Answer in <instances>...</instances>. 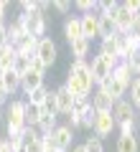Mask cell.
<instances>
[{
  "label": "cell",
  "instance_id": "6da1fadb",
  "mask_svg": "<svg viewBox=\"0 0 140 152\" xmlns=\"http://www.w3.org/2000/svg\"><path fill=\"white\" fill-rule=\"evenodd\" d=\"M66 91L74 96L76 104L89 102V94L94 91V81H92V71H89V61L87 58H71L69 71H66V81H64Z\"/></svg>",
  "mask_w": 140,
  "mask_h": 152
},
{
  "label": "cell",
  "instance_id": "7a4b0ae2",
  "mask_svg": "<svg viewBox=\"0 0 140 152\" xmlns=\"http://www.w3.org/2000/svg\"><path fill=\"white\" fill-rule=\"evenodd\" d=\"M3 119H5L8 137H21L23 129H26V99H10Z\"/></svg>",
  "mask_w": 140,
  "mask_h": 152
},
{
  "label": "cell",
  "instance_id": "3957f363",
  "mask_svg": "<svg viewBox=\"0 0 140 152\" xmlns=\"http://www.w3.org/2000/svg\"><path fill=\"white\" fill-rule=\"evenodd\" d=\"M36 58L41 61L43 66H46V71L51 69V66L56 64V58H59V46H56V41L51 36H43L41 41H38V48H36Z\"/></svg>",
  "mask_w": 140,
  "mask_h": 152
},
{
  "label": "cell",
  "instance_id": "277c9868",
  "mask_svg": "<svg viewBox=\"0 0 140 152\" xmlns=\"http://www.w3.org/2000/svg\"><path fill=\"white\" fill-rule=\"evenodd\" d=\"M115 129H117V124H115V117L112 112H97L94 114V124H92V134L99 137V140H107V137L115 134Z\"/></svg>",
  "mask_w": 140,
  "mask_h": 152
},
{
  "label": "cell",
  "instance_id": "5b68a950",
  "mask_svg": "<svg viewBox=\"0 0 140 152\" xmlns=\"http://www.w3.org/2000/svg\"><path fill=\"white\" fill-rule=\"evenodd\" d=\"M26 31L31 33L33 38H43L46 31H49V15H43L41 10H33L26 15Z\"/></svg>",
  "mask_w": 140,
  "mask_h": 152
},
{
  "label": "cell",
  "instance_id": "8992f818",
  "mask_svg": "<svg viewBox=\"0 0 140 152\" xmlns=\"http://www.w3.org/2000/svg\"><path fill=\"white\" fill-rule=\"evenodd\" d=\"M115 46H117V58L120 61H127L138 51V41L130 33H115Z\"/></svg>",
  "mask_w": 140,
  "mask_h": 152
},
{
  "label": "cell",
  "instance_id": "52a82bcc",
  "mask_svg": "<svg viewBox=\"0 0 140 152\" xmlns=\"http://www.w3.org/2000/svg\"><path fill=\"white\" fill-rule=\"evenodd\" d=\"M79 23H81V38H87V41L99 38V15L97 13H84V15H79Z\"/></svg>",
  "mask_w": 140,
  "mask_h": 152
},
{
  "label": "cell",
  "instance_id": "ba28073f",
  "mask_svg": "<svg viewBox=\"0 0 140 152\" xmlns=\"http://www.w3.org/2000/svg\"><path fill=\"white\" fill-rule=\"evenodd\" d=\"M89 71H92V81H94V86H99V84H102L104 79L112 74V69L107 66V61H104L99 53L92 56V61H89Z\"/></svg>",
  "mask_w": 140,
  "mask_h": 152
},
{
  "label": "cell",
  "instance_id": "9c48e42d",
  "mask_svg": "<svg viewBox=\"0 0 140 152\" xmlns=\"http://www.w3.org/2000/svg\"><path fill=\"white\" fill-rule=\"evenodd\" d=\"M112 117H115V124H120V122H138V112L133 109V104H130L127 99H120V102H115V107H112Z\"/></svg>",
  "mask_w": 140,
  "mask_h": 152
},
{
  "label": "cell",
  "instance_id": "30bf717a",
  "mask_svg": "<svg viewBox=\"0 0 140 152\" xmlns=\"http://www.w3.org/2000/svg\"><path fill=\"white\" fill-rule=\"evenodd\" d=\"M54 96H56V114H59V117H66V114L74 109V104H76V102H74V96L66 91L64 84H61L59 89H54Z\"/></svg>",
  "mask_w": 140,
  "mask_h": 152
},
{
  "label": "cell",
  "instance_id": "8fae6325",
  "mask_svg": "<svg viewBox=\"0 0 140 152\" xmlns=\"http://www.w3.org/2000/svg\"><path fill=\"white\" fill-rule=\"evenodd\" d=\"M97 89H99V91H104L110 99H112V102H120V99L127 96V89H125L122 84L117 81V79H112V76H107V79H104V81L99 84Z\"/></svg>",
  "mask_w": 140,
  "mask_h": 152
},
{
  "label": "cell",
  "instance_id": "7c38bea8",
  "mask_svg": "<svg viewBox=\"0 0 140 152\" xmlns=\"http://www.w3.org/2000/svg\"><path fill=\"white\" fill-rule=\"evenodd\" d=\"M51 134H54L56 147H61V150H66V152L74 147V137H76V134H74V129H71L69 124H59L54 132H51Z\"/></svg>",
  "mask_w": 140,
  "mask_h": 152
},
{
  "label": "cell",
  "instance_id": "4fadbf2b",
  "mask_svg": "<svg viewBox=\"0 0 140 152\" xmlns=\"http://www.w3.org/2000/svg\"><path fill=\"white\" fill-rule=\"evenodd\" d=\"M26 15H16L13 18V20H8V46H10L13 48V43H16V41H21L23 36H26Z\"/></svg>",
  "mask_w": 140,
  "mask_h": 152
},
{
  "label": "cell",
  "instance_id": "5bb4252c",
  "mask_svg": "<svg viewBox=\"0 0 140 152\" xmlns=\"http://www.w3.org/2000/svg\"><path fill=\"white\" fill-rule=\"evenodd\" d=\"M38 41H41V38H33L31 33H26L21 41H16V43H13V51H16L18 56H28V58H31V56H36Z\"/></svg>",
  "mask_w": 140,
  "mask_h": 152
},
{
  "label": "cell",
  "instance_id": "9a60e30c",
  "mask_svg": "<svg viewBox=\"0 0 140 152\" xmlns=\"http://www.w3.org/2000/svg\"><path fill=\"white\" fill-rule=\"evenodd\" d=\"M43 84H46V76L36 74V71H28V74L21 76V91L26 94V96H28L31 91H36V89H41Z\"/></svg>",
  "mask_w": 140,
  "mask_h": 152
},
{
  "label": "cell",
  "instance_id": "2e32d148",
  "mask_svg": "<svg viewBox=\"0 0 140 152\" xmlns=\"http://www.w3.org/2000/svg\"><path fill=\"white\" fill-rule=\"evenodd\" d=\"M89 104H92L94 112H112V107H115V102H112L104 91H99L97 86H94V91L89 94Z\"/></svg>",
  "mask_w": 140,
  "mask_h": 152
},
{
  "label": "cell",
  "instance_id": "e0dca14e",
  "mask_svg": "<svg viewBox=\"0 0 140 152\" xmlns=\"http://www.w3.org/2000/svg\"><path fill=\"white\" fill-rule=\"evenodd\" d=\"M64 38H66V43H74L76 38H81L79 15H66L64 18Z\"/></svg>",
  "mask_w": 140,
  "mask_h": 152
},
{
  "label": "cell",
  "instance_id": "ac0fdd59",
  "mask_svg": "<svg viewBox=\"0 0 140 152\" xmlns=\"http://www.w3.org/2000/svg\"><path fill=\"white\" fill-rule=\"evenodd\" d=\"M133 18H135L133 13H127L122 5H120V8H117V13L112 15V20H115V31H117V33H130V26H133Z\"/></svg>",
  "mask_w": 140,
  "mask_h": 152
},
{
  "label": "cell",
  "instance_id": "d6986e66",
  "mask_svg": "<svg viewBox=\"0 0 140 152\" xmlns=\"http://www.w3.org/2000/svg\"><path fill=\"white\" fill-rule=\"evenodd\" d=\"M110 76H112V79H117V81L122 84L125 89H130V84H133V79H135L133 71H130V66L125 64V61H120V64L112 69V74H110Z\"/></svg>",
  "mask_w": 140,
  "mask_h": 152
},
{
  "label": "cell",
  "instance_id": "ffe728a7",
  "mask_svg": "<svg viewBox=\"0 0 140 152\" xmlns=\"http://www.w3.org/2000/svg\"><path fill=\"white\" fill-rule=\"evenodd\" d=\"M115 152H140V140H138V134L117 137V142H115Z\"/></svg>",
  "mask_w": 140,
  "mask_h": 152
},
{
  "label": "cell",
  "instance_id": "44dd1931",
  "mask_svg": "<svg viewBox=\"0 0 140 152\" xmlns=\"http://www.w3.org/2000/svg\"><path fill=\"white\" fill-rule=\"evenodd\" d=\"M69 51L74 58H87L92 51V41H87V38H76L74 43H69Z\"/></svg>",
  "mask_w": 140,
  "mask_h": 152
},
{
  "label": "cell",
  "instance_id": "7402d4cb",
  "mask_svg": "<svg viewBox=\"0 0 140 152\" xmlns=\"http://www.w3.org/2000/svg\"><path fill=\"white\" fill-rule=\"evenodd\" d=\"M41 112H43V109H41ZM56 127H59V117H56V114H46V112H43L36 129L41 132V134H49V132H54Z\"/></svg>",
  "mask_w": 140,
  "mask_h": 152
},
{
  "label": "cell",
  "instance_id": "603a6c76",
  "mask_svg": "<svg viewBox=\"0 0 140 152\" xmlns=\"http://www.w3.org/2000/svg\"><path fill=\"white\" fill-rule=\"evenodd\" d=\"M16 51L10 48V46H5V48L0 51V74H8V71H13V64H16Z\"/></svg>",
  "mask_w": 140,
  "mask_h": 152
},
{
  "label": "cell",
  "instance_id": "cb8c5ba5",
  "mask_svg": "<svg viewBox=\"0 0 140 152\" xmlns=\"http://www.w3.org/2000/svg\"><path fill=\"white\" fill-rule=\"evenodd\" d=\"M99 15V13H97ZM115 20H112V15H99V41L102 38H112L115 36Z\"/></svg>",
  "mask_w": 140,
  "mask_h": 152
},
{
  "label": "cell",
  "instance_id": "d4e9b609",
  "mask_svg": "<svg viewBox=\"0 0 140 152\" xmlns=\"http://www.w3.org/2000/svg\"><path fill=\"white\" fill-rule=\"evenodd\" d=\"M127 99L130 104H133V109L135 112H140V76H135L133 79V84H130V89H127Z\"/></svg>",
  "mask_w": 140,
  "mask_h": 152
},
{
  "label": "cell",
  "instance_id": "484cf974",
  "mask_svg": "<svg viewBox=\"0 0 140 152\" xmlns=\"http://www.w3.org/2000/svg\"><path fill=\"white\" fill-rule=\"evenodd\" d=\"M84 104H87V102H84ZM84 104H74V109L66 114V124H69L74 132L81 129V112H84Z\"/></svg>",
  "mask_w": 140,
  "mask_h": 152
},
{
  "label": "cell",
  "instance_id": "4316f807",
  "mask_svg": "<svg viewBox=\"0 0 140 152\" xmlns=\"http://www.w3.org/2000/svg\"><path fill=\"white\" fill-rule=\"evenodd\" d=\"M41 107H36V104H28L26 102V127H33L36 129L38 122H41Z\"/></svg>",
  "mask_w": 140,
  "mask_h": 152
},
{
  "label": "cell",
  "instance_id": "83f0119b",
  "mask_svg": "<svg viewBox=\"0 0 140 152\" xmlns=\"http://www.w3.org/2000/svg\"><path fill=\"white\" fill-rule=\"evenodd\" d=\"M3 81H5V89H8V94H18L21 91V76L16 74V71H8V74H3Z\"/></svg>",
  "mask_w": 140,
  "mask_h": 152
},
{
  "label": "cell",
  "instance_id": "f1b7e54d",
  "mask_svg": "<svg viewBox=\"0 0 140 152\" xmlns=\"http://www.w3.org/2000/svg\"><path fill=\"white\" fill-rule=\"evenodd\" d=\"M97 53H99V56H115V58H117V46H115V36H112V38H102V41H99Z\"/></svg>",
  "mask_w": 140,
  "mask_h": 152
},
{
  "label": "cell",
  "instance_id": "f546056e",
  "mask_svg": "<svg viewBox=\"0 0 140 152\" xmlns=\"http://www.w3.org/2000/svg\"><path fill=\"white\" fill-rule=\"evenodd\" d=\"M120 8L117 0H97V13L99 15H115Z\"/></svg>",
  "mask_w": 140,
  "mask_h": 152
},
{
  "label": "cell",
  "instance_id": "4dcf8cb0",
  "mask_svg": "<svg viewBox=\"0 0 140 152\" xmlns=\"http://www.w3.org/2000/svg\"><path fill=\"white\" fill-rule=\"evenodd\" d=\"M49 91H51V89L46 86V84H43L41 89H36V91H31V94H28V96H26V102H28V104H36V107H41V104H43V99L49 96Z\"/></svg>",
  "mask_w": 140,
  "mask_h": 152
},
{
  "label": "cell",
  "instance_id": "1f68e13d",
  "mask_svg": "<svg viewBox=\"0 0 140 152\" xmlns=\"http://www.w3.org/2000/svg\"><path fill=\"white\" fill-rule=\"evenodd\" d=\"M94 114H97V112H94V109H92V104L87 102V104H84V112H81V129H89V132H92V124H94Z\"/></svg>",
  "mask_w": 140,
  "mask_h": 152
},
{
  "label": "cell",
  "instance_id": "d6a6232c",
  "mask_svg": "<svg viewBox=\"0 0 140 152\" xmlns=\"http://www.w3.org/2000/svg\"><path fill=\"white\" fill-rule=\"evenodd\" d=\"M81 145H84L87 152H104V142L99 140V137H94V134H89L84 142H81Z\"/></svg>",
  "mask_w": 140,
  "mask_h": 152
},
{
  "label": "cell",
  "instance_id": "836d02e7",
  "mask_svg": "<svg viewBox=\"0 0 140 152\" xmlns=\"http://www.w3.org/2000/svg\"><path fill=\"white\" fill-rule=\"evenodd\" d=\"M31 58H33V56H31ZM31 58H28V56H16V64H13V71H16L18 76L28 74V71H31Z\"/></svg>",
  "mask_w": 140,
  "mask_h": 152
},
{
  "label": "cell",
  "instance_id": "e575fe53",
  "mask_svg": "<svg viewBox=\"0 0 140 152\" xmlns=\"http://www.w3.org/2000/svg\"><path fill=\"white\" fill-rule=\"evenodd\" d=\"M115 132H117V137H130V134H138V122H120Z\"/></svg>",
  "mask_w": 140,
  "mask_h": 152
},
{
  "label": "cell",
  "instance_id": "d590c367",
  "mask_svg": "<svg viewBox=\"0 0 140 152\" xmlns=\"http://www.w3.org/2000/svg\"><path fill=\"white\" fill-rule=\"evenodd\" d=\"M74 8L79 10V15H84V13H97V0H76Z\"/></svg>",
  "mask_w": 140,
  "mask_h": 152
},
{
  "label": "cell",
  "instance_id": "8d00e7d4",
  "mask_svg": "<svg viewBox=\"0 0 140 152\" xmlns=\"http://www.w3.org/2000/svg\"><path fill=\"white\" fill-rule=\"evenodd\" d=\"M51 8H54L56 13H61V15H69L71 8H74V3H69V0H54V3H51Z\"/></svg>",
  "mask_w": 140,
  "mask_h": 152
},
{
  "label": "cell",
  "instance_id": "74e56055",
  "mask_svg": "<svg viewBox=\"0 0 140 152\" xmlns=\"http://www.w3.org/2000/svg\"><path fill=\"white\" fill-rule=\"evenodd\" d=\"M125 64L130 66V71H133V76H140V53H138V51H135V53L130 56V58L125 61Z\"/></svg>",
  "mask_w": 140,
  "mask_h": 152
},
{
  "label": "cell",
  "instance_id": "f35d334b",
  "mask_svg": "<svg viewBox=\"0 0 140 152\" xmlns=\"http://www.w3.org/2000/svg\"><path fill=\"white\" fill-rule=\"evenodd\" d=\"M18 8H21L23 15H28V13L38 10V3H36V0H21V3H18Z\"/></svg>",
  "mask_w": 140,
  "mask_h": 152
},
{
  "label": "cell",
  "instance_id": "ab89813d",
  "mask_svg": "<svg viewBox=\"0 0 140 152\" xmlns=\"http://www.w3.org/2000/svg\"><path fill=\"white\" fill-rule=\"evenodd\" d=\"M120 5H122L127 13H133V15L140 13V0H125V3H120Z\"/></svg>",
  "mask_w": 140,
  "mask_h": 152
},
{
  "label": "cell",
  "instance_id": "60d3db41",
  "mask_svg": "<svg viewBox=\"0 0 140 152\" xmlns=\"http://www.w3.org/2000/svg\"><path fill=\"white\" fill-rule=\"evenodd\" d=\"M8 10H10V3L0 0V26H8Z\"/></svg>",
  "mask_w": 140,
  "mask_h": 152
},
{
  "label": "cell",
  "instance_id": "b9f144b4",
  "mask_svg": "<svg viewBox=\"0 0 140 152\" xmlns=\"http://www.w3.org/2000/svg\"><path fill=\"white\" fill-rule=\"evenodd\" d=\"M8 145H10V152H23V137H5Z\"/></svg>",
  "mask_w": 140,
  "mask_h": 152
},
{
  "label": "cell",
  "instance_id": "7bdbcfd3",
  "mask_svg": "<svg viewBox=\"0 0 140 152\" xmlns=\"http://www.w3.org/2000/svg\"><path fill=\"white\" fill-rule=\"evenodd\" d=\"M130 36H133L135 41H140V13L133 18V26H130Z\"/></svg>",
  "mask_w": 140,
  "mask_h": 152
},
{
  "label": "cell",
  "instance_id": "ee69618b",
  "mask_svg": "<svg viewBox=\"0 0 140 152\" xmlns=\"http://www.w3.org/2000/svg\"><path fill=\"white\" fill-rule=\"evenodd\" d=\"M8 102H10V94H8V89H5L3 74H0V107H3V104H8Z\"/></svg>",
  "mask_w": 140,
  "mask_h": 152
},
{
  "label": "cell",
  "instance_id": "f6af8a7d",
  "mask_svg": "<svg viewBox=\"0 0 140 152\" xmlns=\"http://www.w3.org/2000/svg\"><path fill=\"white\" fill-rule=\"evenodd\" d=\"M31 71H36V74H41V76H46V66H43L41 61L36 58V56H33V58H31Z\"/></svg>",
  "mask_w": 140,
  "mask_h": 152
},
{
  "label": "cell",
  "instance_id": "bcb514c9",
  "mask_svg": "<svg viewBox=\"0 0 140 152\" xmlns=\"http://www.w3.org/2000/svg\"><path fill=\"white\" fill-rule=\"evenodd\" d=\"M8 46V26H0V51Z\"/></svg>",
  "mask_w": 140,
  "mask_h": 152
},
{
  "label": "cell",
  "instance_id": "7dc6e473",
  "mask_svg": "<svg viewBox=\"0 0 140 152\" xmlns=\"http://www.w3.org/2000/svg\"><path fill=\"white\" fill-rule=\"evenodd\" d=\"M36 3H38V10H41L43 15H46V10L51 8V3H49V0H36Z\"/></svg>",
  "mask_w": 140,
  "mask_h": 152
},
{
  "label": "cell",
  "instance_id": "c3c4849f",
  "mask_svg": "<svg viewBox=\"0 0 140 152\" xmlns=\"http://www.w3.org/2000/svg\"><path fill=\"white\" fill-rule=\"evenodd\" d=\"M0 152H10V145H8V140H5V137L0 140Z\"/></svg>",
  "mask_w": 140,
  "mask_h": 152
},
{
  "label": "cell",
  "instance_id": "681fc988",
  "mask_svg": "<svg viewBox=\"0 0 140 152\" xmlns=\"http://www.w3.org/2000/svg\"><path fill=\"white\" fill-rule=\"evenodd\" d=\"M69 152H87V150H84V145H74Z\"/></svg>",
  "mask_w": 140,
  "mask_h": 152
},
{
  "label": "cell",
  "instance_id": "f907efd6",
  "mask_svg": "<svg viewBox=\"0 0 140 152\" xmlns=\"http://www.w3.org/2000/svg\"><path fill=\"white\" fill-rule=\"evenodd\" d=\"M0 122H3V107H0Z\"/></svg>",
  "mask_w": 140,
  "mask_h": 152
},
{
  "label": "cell",
  "instance_id": "816d5d0a",
  "mask_svg": "<svg viewBox=\"0 0 140 152\" xmlns=\"http://www.w3.org/2000/svg\"><path fill=\"white\" fill-rule=\"evenodd\" d=\"M138 53H140V41H138Z\"/></svg>",
  "mask_w": 140,
  "mask_h": 152
},
{
  "label": "cell",
  "instance_id": "f5cc1de1",
  "mask_svg": "<svg viewBox=\"0 0 140 152\" xmlns=\"http://www.w3.org/2000/svg\"><path fill=\"white\" fill-rule=\"evenodd\" d=\"M0 140H3V137H0Z\"/></svg>",
  "mask_w": 140,
  "mask_h": 152
},
{
  "label": "cell",
  "instance_id": "db71d44e",
  "mask_svg": "<svg viewBox=\"0 0 140 152\" xmlns=\"http://www.w3.org/2000/svg\"><path fill=\"white\" fill-rule=\"evenodd\" d=\"M138 140H140V137H138Z\"/></svg>",
  "mask_w": 140,
  "mask_h": 152
},
{
  "label": "cell",
  "instance_id": "11a10c76",
  "mask_svg": "<svg viewBox=\"0 0 140 152\" xmlns=\"http://www.w3.org/2000/svg\"><path fill=\"white\" fill-rule=\"evenodd\" d=\"M138 114H140V112H138Z\"/></svg>",
  "mask_w": 140,
  "mask_h": 152
}]
</instances>
